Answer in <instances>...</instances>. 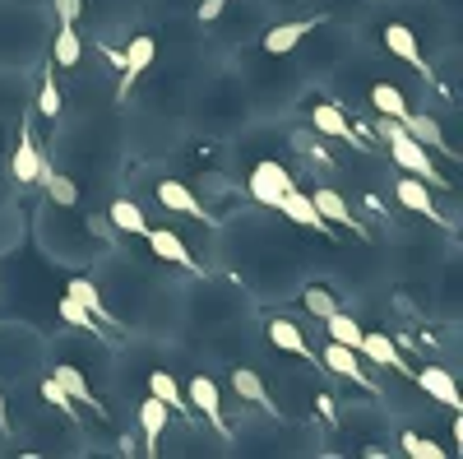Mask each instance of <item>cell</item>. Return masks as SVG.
Returning a JSON list of instances; mask_svg holds the SVG:
<instances>
[{"mask_svg": "<svg viewBox=\"0 0 463 459\" xmlns=\"http://www.w3.org/2000/svg\"><path fill=\"white\" fill-rule=\"evenodd\" d=\"M375 130H380V139H384V144H390L394 163H399L408 177L427 181L431 190H436V186H445V177H440V172H436V163H431V153L421 148L417 139H408V135H403V126H399L394 117H380V126H375Z\"/></svg>", "mask_w": 463, "mask_h": 459, "instance_id": "cell-1", "label": "cell"}, {"mask_svg": "<svg viewBox=\"0 0 463 459\" xmlns=\"http://www.w3.org/2000/svg\"><path fill=\"white\" fill-rule=\"evenodd\" d=\"M292 186H297V181L288 177L283 163H255V172H250V196H255L260 205H279Z\"/></svg>", "mask_w": 463, "mask_h": 459, "instance_id": "cell-2", "label": "cell"}, {"mask_svg": "<svg viewBox=\"0 0 463 459\" xmlns=\"http://www.w3.org/2000/svg\"><path fill=\"white\" fill-rule=\"evenodd\" d=\"M380 37H384V47H390L399 61H408L417 74H427V80H431V65H427V56H421V47H417V33H412L408 24H390Z\"/></svg>", "mask_w": 463, "mask_h": 459, "instance_id": "cell-3", "label": "cell"}, {"mask_svg": "<svg viewBox=\"0 0 463 459\" xmlns=\"http://www.w3.org/2000/svg\"><path fill=\"white\" fill-rule=\"evenodd\" d=\"M43 167H47V158H43V148H37V139H33V126H24L19 148H14V158H10V172H14V181L33 186L37 177H43Z\"/></svg>", "mask_w": 463, "mask_h": 459, "instance_id": "cell-4", "label": "cell"}, {"mask_svg": "<svg viewBox=\"0 0 463 459\" xmlns=\"http://www.w3.org/2000/svg\"><path fill=\"white\" fill-rule=\"evenodd\" d=\"M153 56H158V43L144 33V37H130V47H126V56H121V98L130 93V84L139 80V74L153 65Z\"/></svg>", "mask_w": 463, "mask_h": 459, "instance_id": "cell-5", "label": "cell"}, {"mask_svg": "<svg viewBox=\"0 0 463 459\" xmlns=\"http://www.w3.org/2000/svg\"><path fill=\"white\" fill-rule=\"evenodd\" d=\"M394 196H399V205L408 209V214H421V218H431V223H440V214H436V200H431V186L427 181H417V177H399V186H394Z\"/></svg>", "mask_w": 463, "mask_h": 459, "instance_id": "cell-6", "label": "cell"}, {"mask_svg": "<svg viewBox=\"0 0 463 459\" xmlns=\"http://www.w3.org/2000/svg\"><path fill=\"white\" fill-rule=\"evenodd\" d=\"M357 353L371 358V367H390V371L412 376V371H408V358L399 353V343H394L390 334H362V349H357Z\"/></svg>", "mask_w": 463, "mask_h": 459, "instance_id": "cell-7", "label": "cell"}, {"mask_svg": "<svg viewBox=\"0 0 463 459\" xmlns=\"http://www.w3.org/2000/svg\"><path fill=\"white\" fill-rule=\"evenodd\" d=\"M185 399H190V408H200V413L209 417V423H213V427L227 436V423H222V395H218V386H213L209 376H195V380H190Z\"/></svg>", "mask_w": 463, "mask_h": 459, "instance_id": "cell-8", "label": "cell"}, {"mask_svg": "<svg viewBox=\"0 0 463 459\" xmlns=\"http://www.w3.org/2000/svg\"><path fill=\"white\" fill-rule=\"evenodd\" d=\"M320 28V19H297V24H279V28H269L264 37H260V47L269 52V56H288L306 33H316Z\"/></svg>", "mask_w": 463, "mask_h": 459, "instance_id": "cell-9", "label": "cell"}, {"mask_svg": "<svg viewBox=\"0 0 463 459\" xmlns=\"http://www.w3.org/2000/svg\"><path fill=\"white\" fill-rule=\"evenodd\" d=\"M412 380H417V386L427 390L436 404H445V408H463L458 386H454V376H449L445 367H421V371H412Z\"/></svg>", "mask_w": 463, "mask_h": 459, "instance_id": "cell-10", "label": "cell"}, {"mask_svg": "<svg viewBox=\"0 0 463 459\" xmlns=\"http://www.w3.org/2000/svg\"><path fill=\"white\" fill-rule=\"evenodd\" d=\"M311 205H316V214H320L329 227L338 223V227H353L357 237H366V223H357V218H353V209L343 205V196H338V190H329V186H325V190H316V196H311Z\"/></svg>", "mask_w": 463, "mask_h": 459, "instance_id": "cell-11", "label": "cell"}, {"mask_svg": "<svg viewBox=\"0 0 463 459\" xmlns=\"http://www.w3.org/2000/svg\"><path fill=\"white\" fill-rule=\"evenodd\" d=\"M144 242H148V251L158 255V260H167V264H185V270H200L195 255H190V246H185L176 233H163V227H148Z\"/></svg>", "mask_w": 463, "mask_h": 459, "instance_id": "cell-12", "label": "cell"}, {"mask_svg": "<svg viewBox=\"0 0 463 459\" xmlns=\"http://www.w3.org/2000/svg\"><path fill=\"white\" fill-rule=\"evenodd\" d=\"M325 367L343 380H353V386H371V376L362 371V353L357 349H347V343H334L329 339V349H325Z\"/></svg>", "mask_w": 463, "mask_h": 459, "instance_id": "cell-13", "label": "cell"}, {"mask_svg": "<svg viewBox=\"0 0 463 459\" xmlns=\"http://www.w3.org/2000/svg\"><path fill=\"white\" fill-rule=\"evenodd\" d=\"M274 209H283V214H288V218H292L297 227H311V233H334V227H329V223H325V218L316 214V205H311V196H301V190H297V186L288 190V196H283V200H279Z\"/></svg>", "mask_w": 463, "mask_h": 459, "instance_id": "cell-14", "label": "cell"}, {"mask_svg": "<svg viewBox=\"0 0 463 459\" xmlns=\"http://www.w3.org/2000/svg\"><path fill=\"white\" fill-rule=\"evenodd\" d=\"M158 200H163L167 209L185 214V218H195V223H209V209L195 200V190L181 186V181H158Z\"/></svg>", "mask_w": 463, "mask_h": 459, "instance_id": "cell-15", "label": "cell"}, {"mask_svg": "<svg viewBox=\"0 0 463 459\" xmlns=\"http://www.w3.org/2000/svg\"><path fill=\"white\" fill-rule=\"evenodd\" d=\"M399 126H403V135L408 139H417L421 148H427V153H445V135H440V126L431 121V117H421V111H403V117H399Z\"/></svg>", "mask_w": 463, "mask_h": 459, "instance_id": "cell-16", "label": "cell"}, {"mask_svg": "<svg viewBox=\"0 0 463 459\" xmlns=\"http://www.w3.org/2000/svg\"><path fill=\"white\" fill-rule=\"evenodd\" d=\"M311 121H316V130H320V135H334V139H343V144H353V148L362 144V139H357V130L347 126V117H343V107H334V102H320V107L311 111Z\"/></svg>", "mask_w": 463, "mask_h": 459, "instance_id": "cell-17", "label": "cell"}, {"mask_svg": "<svg viewBox=\"0 0 463 459\" xmlns=\"http://www.w3.org/2000/svg\"><path fill=\"white\" fill-rule=\"evenodd\" d=\"M52 376H56V386H61V390H65L74 404H80V408H93V413H102V408H98V395L89 390V380H84V371H80V367H56Z\"/></svg>", "mask_w": 463, "mask_h": 459, "instance_id": "cell-18", "label": "cell"}, {"mask_svg": "<svg viewBox=\"0 0 463 459\" xmlns=\"http://www.w3.org/2000/svg\"><path fill=\"white\" fill-rule=\"evenodd\" d=\"M167 413H172V408H167L163 399H153V395H148V399L139 404V432H144V441H148V454L158 450L153 441L163 436V427H167Z\"/></svg>", "mask_w": 463, "mask_h": 459, "instance_id": "cell-19", "label": "cell"}, {"mask_svg": "<svg viewBox=\"0 0 463 459\" xmlns=\"http://www.w3.org/2000/svg\"><path fill=\"white\" fill-rule=\"evenodd\" d=\"M269 343H274V349H283V353H297V358H306V362H316L311 349H306V334H301L292 320H269Z\"/></svg>", "mask_w": 463, "mask_h": 459, "instance_id": "cell-20", "label": "cell"}, {"mask_svg": "<svg viewBox=\"0 0 463 459\" xmlns=\"http://www.w3.org/2000/svg\"><path fill=\"white\" fill-rule=\"evenodd\" d=\"M232 390H237L241 399H250V404H260L264 413H279L274 399H269V390H264V380H260L250 367H237V371H232Z\"/></svg>", "mask_w": 463, "mask_h": 459, "instance_id": "cell-21", "label": "cell"}, {"mask_svg": "<svg viewBox=\"0 0 463 459\" xmlns=\"http://www.w3.org/2000/svg\"><path fill=\"white\" fill-rule=\"evenodd\" d=\"M148 395L163 399L172 413H190V399H185V390L172 380V371H153V376H148Z\"/></svg>", "mask_w": 463, "mask_h": 459, "instance_id": "cell-22", "label": "cell"}, {"mask_svg": "<svg viewBox=\"0 0 463 459\" xmlns=\"http://www.w3.org/2000/svg\"><path fill=\"white\" fill-rule=\"evenodd\" d=\"M111 227H121V233H130V237H144L148 233V218H144V209L135 200H116L111 205Z\"/></svg>", "mask_w": 463, "mask_h": 459, "instance_id": "cell-23", "label": "cell"}, {"mask_svg": "<svg viewBox=\"0 0 463 459\" xmlns=\"http://www.w3.org/2000/svg\"><path fill=\"white\" fill-rule=\"evenodd\" d=\"M37 181H43V190H47V196H52L56 205H65V209H74V205H80V186H74L70 177H61V172L43 167V177H37Z\"/></svg>", "mask_w": 463, "mask_h": 459, "instance_id": "cell-24", "label": "cell"}, {"mask_svg": "<svg viewBox=\"0 0 463 459\" xmlns=\"http://www.w3.org/2000/svg\"><path fill=\"white\" fill-rule=\"evenodd\" d=\"M65 292H70L74 301H80L93 320H111V316H107V306H102V292H98L89 279H70V283H65Z\"/></svg>", "mask_w": 463, "mask_h": 459, "instance_id": "cell-25", "label": "cell"}, {"mask_svg": "<svg viewBox=\"0 0 463 459\" xmlns=\"http://www.w3.org/2000/svg\"><path fill=\"white\" fill-rule=\"evenodd\" d=\"M371 107L380 111V117H403V111H408V98L394 89V84H371Z\"/></svg>", "mask_w": 463, "mask_h": 459, "instance_id": "cell-26", "label": "cell"}, {"mask_svg": "<svg viewBox=\"0 0 463 459\" xmlns=\"http://www.w3.org/2000/svg\"><path fill=\"white\" fill-rule=\"evenodd\" d=\"M80 56H84L80 33H74V24H61V33H56V65L74 70V65H80Z\"/></svg>", "mask_w": 463, "mask_h": 459, "instance_id": "cell-27", "label": "cell"}, {"mask_svg": "<svg viewBox=\"0 0 463 459\" xmlns=\"http://www.w3.org/2000/svg\"><path fill=\"white\" fill-rule=\"evenodd\" d=\"M325 325H329V339L334 343H347V349H362V325L353 320V316H343V311H334V316H325Z\"/></svg>", "mask_w": 463, "mask_h": 459, "instance_id": "cell-28", "label": "cell"}, {"mask_svg": "<svg viewBox=\"0 0 463 459\" xmlns=\"http://www.w3.org/2000/svg\"><path fill=\"white\" fill-rule=\"evenodd\" d=\"M56 311H61V320H65V325H74V330H84V334H98V320H93V316H89V311H84V306L74 301L70 292L61 297V306H56ZM98 339H102V334H98Z\"/></svg>", "mask_w": 463, "mask_h": 459, "instance_id": "cell-29", "label": "cell"}, {"mask_svg": "<svg viewBox=\"0 0 463 459\" xmlns=\"http://www.w3.org/2000/svg\"><path fill=\"white\" fill-rule=\"evenodd\" d=\"M301 301H306V311H311V316H320V320L338 311V297H334L329 288H306V292H301Z\"/></svg>", "mask_w": 463, "mask_h": 459, "instance_id": "cell-30", "label": "cell"}, {"mask_svg": "<svg viewBox=\"0 0 463 459\" xmlns=\"http://www.w3.org/2000/svg\"><path fill=\"white\" fill-rule=\"evenodd\" d=\"M403 454H412V459H445V445H436V441H427V436H417V432H403Z\"/></svg>", "mask_w": 463, "mask_h": 459, "instance_id": "cell-31", "label": "cell"}, {"mask_svg": "<svg viewBox=\"0 0 463 459\" xmlns=\"http://www.w3.org/2000/svg\"><path fill=\"white\" fill-rule=\"evenodd\" d=\"M37 111H43V117H56V111H61V89H56L52 74H43V89H37Z\"/></svg>", "mask_w": 463, "mask_h": 459, "instance_id": "cell-32", "label": "cell"}, {"mask_svg": "<svg viewBox=\"0 0 463 459\" xmlns=\"http://www.w3.org/2000/svg\"><path fill=\"white\" fill-rule=\"evenodd\" d=\"M43 399H47V404H52L56 413L74 417V399H70V395H65V390L56 386V376H47V380H43Z\"/></svg>", "mask_w": 463, "mask_h": 459, "instance_id": "cell-33", "label": "cell"}, {"mask_svg": "<svg viewBox=\"0 0 463 459\" xmlns=\"http://www.w3.org/2000/svg\"><path fill=\"white\" fill-rule=\"evenodd\" d=\"M80 10H84V0H56L61 24H80Z\"/></svg>", "mask_w": 463, "mask_h": 459, "instance_id": "cell-34", "label": "cell"}, {"mask_svg": "<svg viewBox=\"0 0 463 459\" xmlns=\"http://www.w3.org/2000/svg\"><path fill=\"white\" fill-rule=\"evenodd\" d=\"M222 10H227V0H204V5H200L195 14H200V24H213Z\"/></svg>", "mask_w": 463, "mask_h": 459, "instance_id": "cell-35", "label": "cell"}, {"mask_svg": "<svg viewBox=\"0 0 463 459\" xmlns=\"http://www.w3.org/2000/svg\"><path fill=\"white\" fill-rule=\"evenodd\" d=\"M0 423H5V399H0Z\"/></svg>", "mask_w": 463, "mask_h": 459, "instance_id": "cell-36", "label": "cell"}]
</instances>
